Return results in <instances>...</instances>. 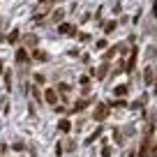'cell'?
Listing matches in <instances>:
<instances>
[{
	"instance_id": "obj_11",
	"label": "cell",
	"mask_w": 157,
	"mask_h": 157,
	"mask_svg": "<svg viewBox=\"0 0 157 157\" xmlns=\"http://www.w3.org/2000/svg\"><path fill=\"white\" fill-rule=\"evenodd\" d=\"M16 39H19V30H12L10 33V42H16Z\"/></svg>"
},
{
	"instance_id": "obj_6",
	"label": "cell",
	"mask_w": 157,
	"mask_h": 157,
	"mask_svg": "<svg viewBox=\"0 0 157 157\" xmlns=\"http://www.w3.org/2000/svg\"><path fill=\"white\" fill-rule=\"evenodd\" d=\"M60 33H65V35H72V33H74V25L63 23V25H60Z\"/></svg>"
},
{
	"instance_id": "obj_1",
	"label": "cell",
	"mask_w": 157,
	"mask_h": 157,
	"mask_svg": "<svg viewBox=\"0 0 157 157\" xmlns=\"http://www.w3.org/2000/svg\"><path fill=\"white\" fill-rule=\"evenodd\" d=\"M106 116H109V106L106 104H97L95 106V120H104Z\"/></svg>"
},
{
	"instance_id": "obj_9",
	"label": "cell",
	"mask_w": 157,
	"mask_h": 157,
	"mask_svg": "<svg viewBox=\"0 0 157 157\" xmlns=\"http://www.w3.org/2000/svg\"><path fill=\"white\" fill-rule=\"evenodd\" d=\"M60 129H63V132H69V120H60Z\"/></svg>"
},
{
	"instance_id": "obj_15",
	"label": "cell",
	"mask_w": 157,
	"mask_h": 157,
	"mask_svg": "<svg viewBox=\"0 0 157 157\" xmlns=\"http://www.w3.org/2000/svg\"><path fill=\"white\" fill-rule=\"evenodd\" d=\"M0 74H2V63H0Z\"/></svg>"
},
{
	"instance_id": "obj_12",
	"label": "cell",
	"mask_w": 157,
	"mask_h": 157,
	"mask_svg": "<svg viewBox=\"0 0 157 157\" xmlns=\"http://www.w3.org/2000/svg\"><path fill=\"white\" fill-rule=\"evenodd\" d=\"M35 58H37V60H46V53H42V51H35Z\"/></svg>"
},
{
	"instance_id": "obj_13",
	"label": "cell",
	"mask_w": 157,
	"mask_h": 157,
	"mask_svg": "<svg viewBox=\"0 0 157 157\" xmlns=\"http://www.w3.org/2000/svg\"><path fill=\"white\" fill-rule=\"evenodd\" d=\"M102 157H111V148H109V146L102 150Z\"/></svg>"
},
{
	"instance_id": "obj_10",
	"label": "cell",
	"mask_w": 157,
	"mask_h": 157,
	"mask_svg": "<svg viewBox=\"0 0 157 157\" xmlns=\"http://www.w3.org/2000/svg\"><path fill=\"white\" fill-rule=\"evenodd\" d=\"M106 69H109V67H106V65H104V67H99V72H95V74H97L99 78H104V76H106Z\"/></svg>"
},
{
	"instance_id": "obj_14",
	"label": "cell",
	"mask_w": 157,
	"mask_h": 157,
	"mask_svg": "<svg viewBox=\"0 0 157 157\" xmlns=\"http://www.w3.org/2000/svg\"><path fill=\"white\" fill-rule=\"evenodd\" d=\"M152 16H157V0L152 2Z\"/></svg>"
},
{
	"instance_id": "obj_4",
	"label": "cell",
	"mask_w": 157,
	"mask_h": 157,
	"mask_svg": "<svg viewBox=\"0 0 157 157\" xmlns=\"http://www.w3.org/2000/svg\"><path fill=\"white\" fill-rule=\"evenodd\" d=\"M152 81H155V72H152V67H148V69H146V83L150 86Z\"/></svg>"
},
{
	"instance_id": "obj_5",
	"label": "cell",
	"mask_w": 157,
	"mask_h": 157,
	"mask_svg": "<svg viewBox=\"0 0 157 157\" xmlns=\"http://www.w3.org/2000/svg\"><path fill=\"white\" fill-rule=\"evenodd\" d=\"M16 60H19V63H25V60H28V53H25V49H19V51H16Z\"/></svg>"
},
{
	"instance_id": "obj_2",
	"label": "cell",
	"mask_w": 157,
	"mask_h": 157,
	"mask_svg": "<svg viewBox=\"0 0 157 157\" xmlns=\"http://www.w3.org/2000/svg\"><path fill=\"white\" fill-rule=\"evenodd\" d=\"M44 99H46L49 104H58V93H56L53 88H49V90L44 93Z\"/></svg>"
},
{
	"instance_id": "obj_8",
	"label": "cell",
	"mask_w": 157,
	"mask_h": 157,
	"mask_svg": "<svg viewBox=\"0 0 157 157\" xmlns=\"http://www.w3.org/2000/svg\"><path fill=\"white\" fill-rule=\"evenodd\" d=\"M113 28H116V21H109V23L104 25V33H111Z\"/></svg>"
},
{
	"instance_id": "obj_3",
	"label": "cell",
	"mask_w": 157,
	"mask_h": 157,
	"mask_svg": "<svg viewBox=\"0 0 157 157\" xmlns=\"http://www.w3.org/2000/svg\"><path fill=\"white\" fill-rule=\"evenodd\" d=\"M136 58H139L136 49H132V56H129V63L125 65V72H132V69H134V65H136Z\"/></svg>"
},
{
	"instance_id": "obj_7",
	"label": "cell",
	"mask_w": 157,
	"mask_h": 157,
	"mask_svg": "<svg viewBox=\"0 0 157 157\" xmlns=\"http://www.w3.org/2000/svg\"><path fill=\"white\" fill-rule=\"evenodd\" d=\"M125 93H127V86H116V95L118 97H123Z\"/></svg>"
}]
</instances>
